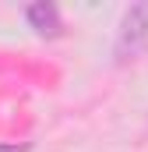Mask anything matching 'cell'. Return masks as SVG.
Wrapping results in <instances>:
<instances>
[{
	"instance_id": "1",
	"label": "cell",
	"mask_w": 148,
	"mask_h": 152,
	"mask_svg": "<svg viewBox=\"0 0 148 152\" xmlns=\"http://www.w3.org/2000/svg\"><path fill=\"white\" fill-rule=\"evenodd\" d=\"M148 50V0L141 4H131L123 21H120V32H116V60L127 64V60H138Z\"/></svg>"
},
{
	"instance_id": "2",
	"label": "cell",
	"mask_w": 148,
	"mask_h": 152,
	"mask_svg": "<svg viewBox=\"0 0 148 152\" xmlns=\"http://www.w3.org/2000/svg\"><path fill=\"white\" fill-rule=\"evenodd\" d=\"M25 18H28V25L36 28V36H42V39H60V36H64L60 7H57V4H49V0L32 4V7L25 11Z\"/></svg>"
},
{
	"instance_id": "3",
	"label": "cell",
	"mask_w": 148,
	"mask_h": 152,
	"mask_svg": "<svg viewBox=\"0 0 148 152\" xmlns=\"http://www.w3.org/2000/svg\"><path fill=\"white\" fill-rule=\"evenodd\" d=\"M0 152H28V145H0Z\"/></svg>"
}]
</instances>
